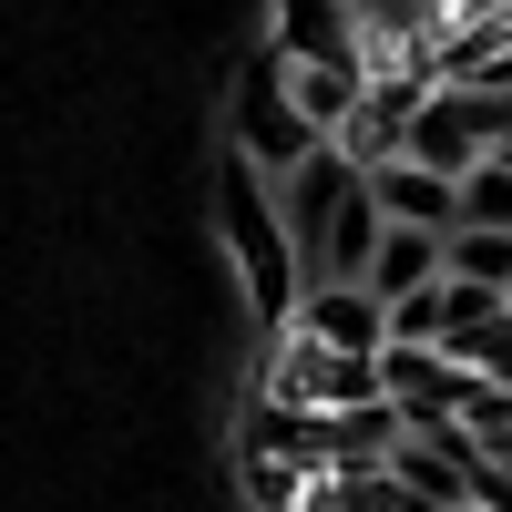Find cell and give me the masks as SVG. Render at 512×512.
I'll return each mask as SVG.
<instances>
[{"label":"cell","instance_id":"obj_1","mask_svg":"<svg viewBox=\"0 0 512 512\" xmlns=\"http://www.w3.org/2000/svg\"><path fill=\"white\" fill-rule=\"evenodd\" d=\"M277 205H287L297 256H308V287H369V256L390 236V216H379V185H369V164L349 144H318L277 185Z\"/></svg>","mask_w":512,"mask_h":512},{"label":"cell","instance_id":"obj_7","mask_svg":"<svg viewBox=\"0 0 512 512\" xmlns=\"http://www.w3.org/2000/svg\"><path fill=\"white\" fill-rule=\"evenodd\" d=\"M277 52L287 62H369L349 0H277Z\"/></svg>","mask_w":512,"mask_h":512},{"label":"cell","instance_id":"obj_5","mask_svg":"<svg viewBox=\"0 0 512 512\" xmlns=\"http://www.w3.org/2000/svg\"><path fill=\"white\" fill-rule=\"evenodd\" d=\"M287 328H297V338H318V349L379 359V349H390V297H379V287H308Z\"/></svg>","mask_w":512,"mask_h":512},{"label":"cell","instance_id":"obj_8","mask_svg":"<svg viewBox=\"0 0 512 512\" xmlns=\"http://www.w3.org/2000/svg\"><path fill=\"white\" fill-rule=\"evenodd\" d=\"M441 277H451V236H431V226H390L379 256H369V287L390 297V308L420 297V287H441Z\"/></svg>","mask_w":512,"mask_h":512},{"label":"cell","instance_id":"obj_10","mask_svg":"<svg viewBox=\"0 0 512 512\" xmlns=\"http://www.w3.org/2000/svg\"><path fill=\"white\" fill-rule=\"evenodd\" d=\"M461 226H502V236H512V164H502V154L461 175Z\"/></svg>","mask_w":512,"mask_h":512},{"label":"cell","instance_id":"obj_4","mask_svg":"<svg viewBox=\"0 0 512 512\" xmlns=\"http://www.w3.org/2000/svg\"><path fill=\"white\" fill-rule=\"evenodd\" d=\"M410 164H441V175H472V164H492V93H472V82H431V93L410 103Z\"/></svg>","mask_w":512,"mask_h":512},{"label":"cell","instance_id":"obj_6","mask_svg":"<svg viewBox=\"0 0 512 512\" xmlns=\"http://www.w3.org/2000/svg\"><path fill=\"white\" fill-rule=\"evenodd\" d=\"M369 185H379V216L390 226H431V236H461V175H441V164H369Z\"/></svg>","mask_w":512,"mask_h":512},{"label":"cell","instance_id":"obj_11","mask_svg":"<svg viewBox=\"0 0 512 512\" xmlns=\"http://www.w3.org/2000/svg\"><path fill=\"white\" fill-rule=\"evenodd\" d=\"M461 369H472L482 379V390H512V318H492V328H472V338H461V349H451Z\"/></svg>","mask_w":512,"mask_h":512},{"label":"cell","instance_id":"obj_3","mask_svg":"<svg viewBox=\"0 0 512 512\" xmlns=\"http://www.w3.org/2000/svg\"><path fill=\"white\" fill-rule=\"evenodd\" d=\"M328 134L308 113H297V93H287V62H246V82H236V103H226V154H246L267 185H287L297 164H308Z\"/></svg>","mask_w":512,"mask_h":512},{"label":"cell","instance_id":"obj_9","mask_svg":"<svg viewBox=\"0 0 512 512\" xmlns=\"http://www.w3.org/2000/svg\"><path fill=\"white\" fill-rule=\"evenodd\" d=\"M451 277L512 297V236H502V226H461V236H451Z\"/></svg>","mask_w":512,"mask_h":512},{"label":"cell","instance_id":"obj_2","mask_svg":"<svg viewBox=\"0 0 512 512\" xmlns=\"http://www.w3.org/2000/svg\"><path fill=\"white\" fill-rule=\"evenodd\" d=\"M216 236H226V256L246 267V308L267 318V328H287V318H297V297H308V256H297V236H287L277 185L256 175L246 154L216 164Z\"/></svg>","mask_w":512,"mask_h":512}]
</instances>
